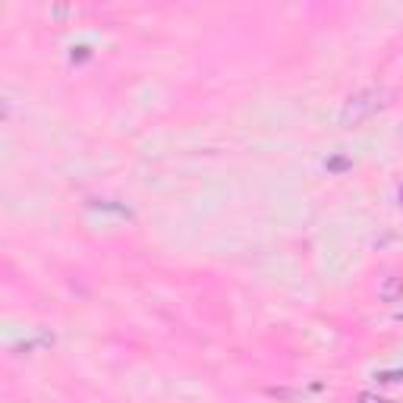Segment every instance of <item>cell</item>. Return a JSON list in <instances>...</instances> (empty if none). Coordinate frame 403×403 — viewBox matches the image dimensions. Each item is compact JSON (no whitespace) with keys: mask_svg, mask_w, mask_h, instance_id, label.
Instances as JSON below:
<instances>
[{"mask_svg":"<svg viewBox=\"0 0 403 403\" xmlns=\"http://www.w3.org/2000/svg\"><path fill=\"white\" fill-rule=\"evenodd\" d=\"M359 403H391V400L378 397V394H359Z\"/></svg>","mask_w":403,"mask_h":403,"instance_id":"277c9868","label":"cell"},{"mask_svg":"<svg viewBox=\"0 0 403 403\" xmlns=\"http://www.w3.org/2000/svg\"><path fill=\"white\" fill-rule=\"evenodd\" d=\"M378 297L385 299V302H397L403 297V278H385L381 280V287H378Z\"/></svg>","mask_w":403,"mask_h":403,"instance_id":"7a4b0ae2","label":"cell"},{"mask_svg":"<svg viewBox=\"0 0 403 403\" xmlns=\"http://www.w3.org/2000/svg\"><path fill=\"white\" fill-rule=\"evenodd\" d=\"M385 104H388V92L385 89H362V92H356V95L347 98L344 111H340V126L366 123V120L375 117Z\"/></svg>","mask_w":403,"mask_h":403,"instance_id":"6da1fadb","label":"cell"},{"mask_svg":"<svg viewBox=\"0 0 403 403\" xmlns=\"http://www.w3.org/2000/svg\"><path fill=\"white\" fill-rule=\"evenodd\" d=\"M268 397H278V400H287V403H302L306 394L293 391V388H268Z\"/></svg>","mask_w":403,"mask_h":403,"instance_id":"3957f363","label":"cell"},{"mask_svg":"<svg viewBox=\"0 0 403 403\" xmlns=\"http://www.w3.org/2000/svg\"><path fill=\"white\" fill-rule=\"evenodd\" d=\"M400 378H403L400 372H385V375H381V381H400Z\"/></svg>","mask_w":403,"mask_h":403,"instance_id":"5b68a950","label":"cell"}]
</instances>
